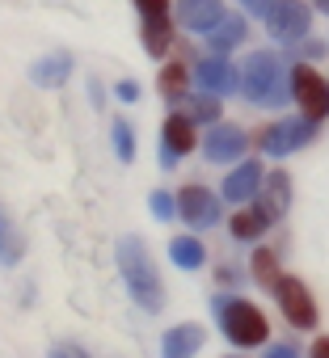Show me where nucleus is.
<instances>
[{
  "mask_svg": "<svg viewBox=\"0 0 329 358\" xmlns=\"http://www.w3.org/2000/svg\"><path fill=\"white\" fill-rule=\"evenodd\" d=\"M291 80L283 76V64H279V55H270V51H253L245 64H241V93L253 101V106H287L295 93L287 89Z\"/></svg>",
  "mask_w": 329,
  "mask_h": 358,
  "instance_id": "1",
  "label": "nucleus"
},
{
  "mask_svg": "<svg viewBox=\"0 0 329 358\" xmlns=\"http://www.w3.org/2000/svg\"><path fill=\"white\" fill-rule=\"evenodd\" d=\"M118 266H122V278L135 295V303L144 312H160L164 295H160V278H156V266L148 257V245L139 236H122L118 241Z\"/></svg>",
  "mask_w": 329,
  "mask_h": 358,
  "instance_id": "2",
  "label": "nucleus"
},
{
  "mask_svg": "<svg viewBox=\"0 0 329 358\" xmlns=\"http://www.w3.org/2000/svg\"><path fill=\"white\" fill-rule=\"evenodd\" d=\"M216 312H220L224 337H228L232 345H241V350L262 345V341L270 337V324H266L262 308H253L249 299H228V295H220V299H216Z\"/></svg>",
  "mask_w": 329,
  "mask_h": 358,
  "instance_id": "3",
  "label": "nucleus"
},
{
  "mask_svg": "<svg viewBox=\"0 0 329 358\" xmlns=\"http://www.w3.org/2000/svg\"><path fill=\"white\" fill-rule=\"evenodd\" d=\"M274 295H279V308H283V316H287L295 329H312V324H316V303H312V295H308V287H304L300 278H291V274H279V282H274Z\"/></svg>",
  "mask_w": 329,
  "mask_h": 358,
  "instance_id": "4",
  "label": "nucleus"
},
{
  "mask_svg": "<svg viewBox=\"0 0 329 358\" xmlns=\"http://www.w3.org/2000/svg\"><path fill=\"white\" fill-rule=\"evenodd\" d=\"M312 135H316V118H308V114L304 118H283V122H274V127L262 131V148L270 156H287V152L304 148Z\"/></svg>",
  "mask_w": 329,
  "mask_h": 358,
  "instance_id": "5",
  "label": "nucleus"
},
{
  "mask_svg": "<svg viewBox=\"0 0 329 358\" xmlns=\"http://www.w3.org/2000/svg\"><path fill=\"white\" fill-rule=\"evenodd\" d=\"M291 93H295V101L304 106V114L308 118H325L329 114V85H325V76H316L308 64H295L291 68Z\"/></svg>",
  "mask_w": 329,
  "mask_h": 358,
  "instance_id": "6",
  "label": "nucleus"
},
{
  "mask_svg": "<svg viewBox=\"0 0 329 358\" xmlns=\"http://www.w3.org/2000/svg\"><path fill=\"white\" fill-rule=\"evenodd\" d=\"M308 26H312V22H308V5H300V0H274L270 13H266V30H270V38H279V43L304 38Z\"/></svg>",
  "mask_w": 329,
  "mask_h": 358,
  "instance_id": "7",
  "label": "nucleus"
},
{
  "mask_svg": "<svg viewBox=\"0 0 329 358\" xmlns=\"http://www.w3.org/2000/svg\"><path fill=\"white\" fill-rule=\"evenodd\" d=\"M195 118H182V114H169L164 118V131H160V164L164 169H174L178 164V156H186V152H195V127H190Z\"/></svg>",
  "mask_w": 329,
  "mask_h": 358,
  "instance_id": "8",
  "label": "nucleus"
},
{
  "mask_svg": "<svg viewBox=\"0 0 329 358\" xmlns=\"http://www.w3.org/2000/svg\"><path fill=\"white\" fill-rule=\"evenodd\" d=\"M178 211H182V220L195 224V228L220 224V203H216V194H207L203 186H186V190L178 194Z\"/></svg>",
  "mask_w": 329,
  "mask_h": 358,
  "instance_id": "9",
  "label": "nucleus"
},
{
  "mask_svg": "<svg viewBox=\"0 0 329 358\" xmlns=\"http://www.w3.org/2000/svg\"><path fill=\"white\" fill-rule=\"evenodd\" d=\"M178 22H182L186 30L211 34V30L224 22V5H220V0H178Z\"/></svg>",
  "mask_w": 329,
  "mask_h": 358,
  "instance_id": "10",
  "label": "nucleus"
},
{
  "mask_svg": "<svg viewBox=\"0 0 329 358\" xmlns=\"http://www.w3.org/2000/svg\"><path fill=\"white\" fill-rule=\"evenodd\" d=\"M203 152H207V160H241V156H245V131H237V127L220 122V127H211V131H207Z\"/></svg>",
  "mask_w": 329,
  "mask_h": 358,
  "instance_id": "11",
  "label": "nucleus"
},
{
  "mask_svg": "<svg viewBox=\"0 0 329 358\" xmlns=\"http://www.w3.org/2000/svg\"><path fill=\"white\" fill-rule=\"evenodd\" d=\"M199 85L211 89V93H232L241 85V72L228 64V59H203L199 64Z\"/></svg>",
  "mask_w": 329,
  "mask_h": 358,
  "instance_id": "12",
  "label": "nucleus"
},
{
  "mask_svg": "<svg viewBox=\"0 0 329 358\" xmlns=\"http://www.w3.org/2000/svg\"><path fill=\"white\" fill-rule=\"evenodd\" d=\"M199 345H203V329L199 324H178V329L164 333V341H160L164 358H195Z\"/></svg>",
  "mask_w": 329,
  "mask_h": 358,
  "instance_id": "13",
  "label": "nucleus"
},
{
  "mask_svg": "<svg viewBox=\"0 0 329 358\" xmlns=\"http://www.w3.org/2000/svg\"><path fill=\"white\" fill-rule=\"evenodd\" d=\"M287 203H291V177H287L283 169H274L266 182H262V211L274 220V215L287 211Z\"/></svg>",
  "mask_w": 329,
  "mask_h": 358,
  "instance_id": "14",
  "label": "nucleus"
},
{
  "mask_svg": "<svg viewBox=\"0 0 329 358\" xmlns=\"http://www.w3.org/2000/svg\"><path fill=\"white\" fill-rule=\"evenodd\" d=\"M258 186H262V164L258 160H245L228 182H224V194L232 199V203H245V199H253L258 194Z\"/></svg>",
  "mask_w": 329,
  "mask_h": 358,
  "instance_id": "15",
  "label": "nucleus"
},
{
  "mask_svg": "<svg viewBox=\"0 0 329 358\" xmlns=\"http://www.w3.org/2000/svg\"><path fill=\"white\" fill-rule=\"evenodd\" d=\"M68 72H72V55H51V59H43V64L30 68V76H34L38 89H59L68 80Z\"/></svg>",
  "mask_w": 329,
  "mask_h": 358,
  "instance_id": "16",
  "label": "nucleus"
},
{
  "mask_svg": "<svg viewBox=\"0 0 329 358\" xmlns=\"http://www.w3.org/2000/svg\"><path fill=\"white\" fill-rule=\"evenodd\" d=\"M266 224H270V215H266L262 207H249V211H237L228 228H232L237 241H258V236L266 232Z\"/></svg>",
  "mask_w": 329,
  "mask_h": 358,
  "instance_id": "17",
  "label": "nucleus"
},
{
  "mask_svg": "<svg viewBox=\"0 0 329 358\" xmlns=\"http://www.w3.org/2000/svg\"><path fill=\"white\" fill-rule=\"evenodd\" d=\"M169 43H174V22H169V13L144 22V47H148L152 55H164V51H169Z\"/></svg>",
  "mask_w": 329,
  "mask_h": 358,
  "instance_id": "18",
  "label": "nucleus"
},
{
  "mask_svg": "<svg viewBox=\"0 0 329 358\" xmlns=\"http://www.w3.org/2000/svg\"><path fill=\"white\" fill-rule=\"evenodd\" d=\"M169 257L182 266V270H199L203 266V245L195 236H174L169 241Z\"/></svg>",
  "mask_w": 329,
  "mask_h": 358,
  "instance_id": "19",
  "label": "nucleus"
},
{
  "mask_svg": "<svg viewBox=\"0 0 329 358\" xmlns=\"http://www.w3.org/2000/svg\"><path fill=\"white\" fill-rule=\"evenodd\" d=\"M245 38V22L241 17H224L216 30H211V47L216 51H224V47H232V43H241Z\"/></svg>",
  "mask_w": 329,
  "mask_h": 358,
  "instance_id": "20",
  "label": "nucleus"
},
{
  "mask_svg": "<svg viewBox=\"0 0 329 358\" xmlns=\"http://www.w3.org/2000/svg\"><path fill=\"white\" fill-rule=\"evenodd\" d=\"M253 278L274 291V282H279V262H274L270 249H258V253H253Z\"/></svg>",
  "mask_w": 329,
  "mask_h": 358,
  "instance_id": "21",
  "label": "nucleus"
},
{
  "mask_svg": "<svg viewBox=\"0 0 329 358\" xmlns=\"http://www.w3.org/2000/svg\"><path fill=\"white\" fill-rule=\"evenodd\" d=\"M22 249H26V245H22V236L13 232V224H9V220H0V262L13 266V262L22 257Z\"/></svg>",
  "mask_w": 329,
  "mask_h": 358,
  "instance_id": "22",
  "label": "nucleus"
},
{
  "mask_svg": "<svg viewBox=\"0 0 329 358\" xmlns=\"http://www.w3.org/2000/svg\"><path fill=\"white\" fill-rule=\"evenodd\" d=\"M160 93L169 97V101L186 93V68H182V64H169V68H160Z\"/></svg>",
  "mask_w": 329,
  "mask_h": 358,
  "instance_id": "23",
  "label": "nucleus"
},
{
  "mask_svg": "<svg viewBox=\"0 0 329 358\" xmlns=\"http://www.w3.org/2000/svg\"><path fill=\"white\" fill-rule=\"evenodd\" d=\"M190 118H195V122H216V118H220V101H216V93L190 97Z\"/></svg>",
  "mask_w": 329,
  "mask_h": 358,
  "instance_id": "24",
  "label": "nucleus"
},
{
  "mask_svg": "<svg viewBox=\"0 0 329 358\" xmlns=\"http://www.w3.org/2000/svg\"><path fill=\"white\" fill-rule=\"evenodd\" d=\"M114 148H118L122 160L135 156V139H131V127H127V122H114Z\"/></svg>",
  "mask_w": 329,
  "mask_h": 358,
  "instance_id": "25",
  "label": "nucleus"
},
{
  "mask_svg": "<svg viewBox=\"0 0 329 358\" xmlns=\"http://www.w3.org/2000/svg\"><path fill=\"white\" fill-rule=\"evenodd\" d=\"M135 9L144 17H164V13H169V0H135Z\"/></svg>",
  "mask_w": 329,
  "mask_h": 358,
  "instance_id": "26",
  "label": "nucleus"
},
{
  "mask_svg": "<svg viewBox=\"0 0 329 358\" xmlns=\"http://www.w3.org/2000/svg\"><path fill=\"white\" fill-rule=\"evenodd\" d=\"M152 211H156L160 220H169V215H174V199H169V194H152Z\"/></svg>",
  "mask_w": 329,
  "mask_h": 358,
  "instance_id": "27",
  "label": "nucleus"
},
{
  "mask_svg": "<svg viewBox=\"0 0 329 358\" xmlns=\"http://www.w3.org/2000/svg\"><path fill=\"white\" fill-rule=\"evenodd\" d=\"M51 358H89V354H85L80 345H68V341H64V345H55V350H51Z\"/></svg>",
  "mask_w": 329,
  "mask_h": 358,
  "instance_id": "28",
  "label": "nucleus"
},
{
  "mask_svg": "<svg viewBox=\"0 0 329 358\" xmlns=\"http://www.w3.org/2000/svg\"><path fill=\"white\" fill-rule=\"evenodd\" d=\"M118 97H122V101H135V97H139V85H135V80H122V85H118Z\"/></svg>",
  "mask_w": 329,
  "mask_h": 358,
  "instance_id": "29",
  "label": "nucleus"
},
{
  "mask_svg": "<svg viewBox=\"0 0 329 358\" xmlns=\"http://www.w3.org/2000/svg\"><path fill=\"white\" fill-rule=\"evenodd\" d=\"M308 358H329V337H316L312 350H308Z\"/></svg>",
  "mask_w": 329,
  "mask_h": 358,
  "instance_id": "30",
  "label": "nucleus"
},
{
  "mask_svg": "<svg viewBox=\"0 0 329 358\" xmlns=\"http://www.w3.org/2000/svg\"><path fill=\"white\" fill-rule=\"evenodd\" d=\"M249 13H270V0H241Z\"/></svg>",
  "mask_w": 329,
  "mask_h": 358,
  "instance_id": "31",
  "label": "nucleus"
},
{
  "mask_svg": "<svg viewBox=\"0 0 329 358\" xmlns=\"http://www.w3.org/2000/svg\"><path fill=\"white\" fill-rule=\"evenodd\" d=\"M266 358H300V354H295V350H291V345H274V350H270V354H266Z\"/></svg>",
  "mask_w": 329,
  "mask_h": 358,
  "instance_id": "32",
  "label": "nucleus"
},
{
  "mask_svg": "<svg viewBox=\"0 0 329 358\" xmlns=\"http://www.w3.org/2000/svg\"><path fill=\"white\" fill-rule=\"evenodd\" d=\"M316 5H321V9H325V13H329V0H316Z\"/></svg>",
  "mask_w": 329,
  "mask_h": 358,
  "instance_id": "33",
  "label": "nucleus"
}]
</instances>
